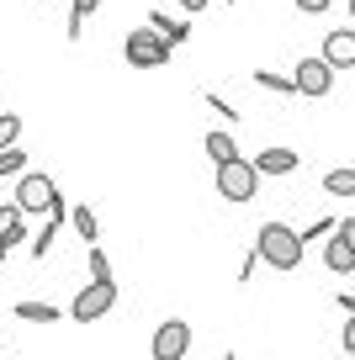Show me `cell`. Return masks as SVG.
<instances>
[{"label":"cell","instance_id":"cell-1","mask_svg":"<svg viewBox=\"0 0 355 360\" xmlns=\"http://www.w3.org/2000/svg\"><path fill=\"white\" fill-rule=\"evenodd\" d=\"M255 249H260V259H266L270 270H297L308 244H302V233H297L292 223H260Z\"/></svg>","mask_w":355,"mask_h":360},{"label":"cell","instance_id":"cell-2","mask_svg":"<svg viewBox=\"0 0 355 360\" xmlns=\"http://www.w3.org/2000/svg\"><path fill=\"white\" fill-rule=\"evenodd\" d=\"M170 53H175V43L165 32H154V27H133L123 37V58L133 69H159V64H170Z\"/></svg>","mask_w":355,"mask_h":360},{"label":"cell","instance_id":"cell-3","mask_svg":"<svg viewBox=\"0 0 355 360\" xmlns=\"http://www.w3.org/2000/svg\"><path fill=\"white\" fill-rule=\"evenodd\" d=\"M255 191H260V169H255V159H233V165H218V196H223V202L244 207V202H255Z\"/></svg>","mask_w":355,"mask_h":360},{"label":"cell","instance_id":"cell-4","mask_svg":"<svg viewBox=\"0 0 355 360\" xmlns=\"http://www.w3.org/2000/svg\"><path fill=\"white\" fill-rule=\"evenodd\" d=\"M54 196H58V186L43 175V169H27V175H16V207H22L27 217H32V212H43V217H48Z\"/></svg>","mask_w":355,"mask_h":360},{"label":"cell","instance_id":"cell-5","mask_svg":"<svg viewBox=\"0 0 355 360\" xmlns=\"http://www.w3.org/2000/svg\"><path fill=\"white\" fill-rule=\"evenodd\" d=\"M297 96H308V101H318V96H329L334 90V64L323 53H308V58H297Z\"/></svg>","mask_w":355,"mask_h":360},{"label":"cell","instance_id":"cell-6","mask_svg":"<svg viewBox=\"0 0 355 360\" xmlns=\"http://www.w3.org/2000/svg\"><path fill=\"white\" fill-rule=\"evenodd\" d=\"M111 302H117V281H90L85 292L75 297L69 318H75V323H96V318H106V313H111Z\"/></svg>","mask_w":355,"mask_h":360},{"label":"cell","instance_id":"cell-7","mask_svg":"<svg viewBox=\"0 0 355 360\" xmlns=\"http://www.w3.org/2000/svg\"><path fill=\"white\" fill-rule=\"evenodd\" d=\"M186 349H191V323L170 318L154 328V360H186Z\"/></svg>","mask_w":355,"mask_h":360},{"label":"cell","instance_id":"cell-8","mask_svg":"<svg viewBox=\"0 0 355 360\" xmlns=\"http://www.w3.org/2000/svg\"><path fill=\"white\" fill-rule=\"evenodd\" d=\"M323 58H329L334 69H355V27L350 32H329L323 37Z\"/></svg>","mask_w":355,"mask_h":360},{"label":"cell","instance_id":"cell-9","mask_svg":"<svg viewBox=\"0 0 355 360\" xmlns=\"http://www.w3.org/2000/svg\"><path fill=\"white\" fill-rule=\"evenodd\" d=\"M297 165H302V159L292 154V148H260V154H255V169H260V175H292Z\"/></svg>","mask_w":355,"mask_h":360},{"label":"cell","instance_id":"cell-10","mask_svg":"<svg viewBox=\"0 0 355 360\" xmlns=\"http://www.w3.org/2000/svg\"><path fill=\"white\" fill-rule=\"evenodd\" d=\"M201 148H207L212 165H233V159H239V143H233V133H223V127H212V133L201 138Z\"/></svg>","mask_w":355,"mask_h":360},{"label":"cell","instance_id":"cell-11","mask_svg":"<svg viewBox=\"0 0 355 360\" xmlns=\"http://www.w3.org/2000/svg\"><path fill=\"white\" fill-rule=\"evenodd\" d=\"M323 265H329V270H340V276H350V270H355V249L344 244V233L323 238Z\"/></svg>","mask_w":355,"mask_h":360},{"label":"cell","instance_id":"cell-12","mask_svg":"<svg viewBox=\"0 0 355 360\" xmlns=\"http://www.w3.org/2000/svg\"><path fill=\"white\" fill-rule=\"evenodd\" d=\"M22 207H0V244H6V249H16V244H22V238H27V223H22Z\"/></svg>","mask_w":355,"mask_h":360},{"label":"cell","instance_id":"cell-13","mask_svg":"<svg viewBox=\"0 0 355 360\" xmlns=\"http://www.w3.org/2000/svg\"><path fill=\"white\" fill-rule=\"evenodd\" d=\"M11 313L22 318V323H58V318H64V313H58L54 302H16Z\"/></svg>","mask_w":355,"mask_h":360},{"label":"cell","instance_id":"cell-14","mask_svg":"<svg viewBox=\"0 0 355 360\" xmlns=\"http://www.w3.org/2000/svg\"><path fill=\"white\" fill-rule=\"evenodd\" d=\"M149 27H154V32H165V37H170L175 48H180V43L191 37V27H186V22H175L170 11H149Z\"/></svg>","mask_w":355,"mask_h":360},{"label":"cell","instance_id":"cell-15","mask_svg":"<svg viewBox=\"0 0 355 360\" xmlns=\"http://www.w3.org/2000/svg\"><path fill=\"white\" fill-rule=\"evenodd\" d=\"M255 85L270 90V96H297V79H292V75H276V69H255Z\"/></svg>","mask_w":355,"mask_h":360},{"label":"cell","instance_id":"cell-16","mask_svg":"<svg viewBox=\"0 0 355 360\" xmlns=\"http://www.w3.org/2000/svg\"><path fill=\"white\" fill-rule=\"evenodd\" d=\"M323 191H329V196H355V169L350 165L329 169V175H323Z\"/></svg>","mask_w":355,"mask_h":360},{"label":"cell","instance_id":"cell-17","mask_svg":"<svg viewBox=\"0 0 355 360\" xmlns=\"http://www.w3.org/2000/svg\"><path fill=\"white\" fill-rule=\"evenodd\" d=\"M69 223H75V233L85 238V244H96L101 223H96V212H90V207H75V212H69Z\"/></svg>","mask_w":355,"mask_h":360},{"label":"cell","instance_id":"cell-18","mask_svg":"<svg viewBox=\"0 0 355 360\" xmlns=\"http://www.w3.org/2000/svg\"><path fill=\"white\" fill-rule=\"evenodd\" d=\"M297 233H302V244H313V238H334V233H340V217H318V223L297 228Z\"/></svg>","mask_w":355,"mask_h":360},{"label":"cell","instance_id":"cell-19","mask_svg":"<svg viewBox=\"0 0 355 360\" xmlns=\"http://www.w3.org/2000/svg\"><path fill=\"white\" fill-rule=\"evenodd\" d=\"M16 138H22V117L0 112V148H16Z\"/></svg>","mask_w":355,"mask_h":360},{"label":"cell","instance_id":"cell-20","mask_svg":"<svg viewBox=\"0 0 355 360\" xmlns=\"http://www.w3.org/2000/svg\"><path fill=\"white\" fill-rule=\"evenodd\" d=\"M27 169H32V165H27L22 148H6V154H0V180H6V175H27Z\"/></svg>","mask_w":355,"mask_h":360},{"label":"cell","instance_id":"cell-21","mask_svg":"<svg viewBox=\"0 0 355 360\" xmlns=\"http://www.w3.org/2000/svg\"><path fill=\"white\" fill-rule=\"evenodd\" d=\"M90 281H111V259L101 255V244H90Z\"/></svg>","mask_w":355,"mask_h":360},{"label":"cell","instance_id":"cell-22","mask_svg":"<svg viewBox=\"0 0 355 360\" xmlns=\"http://www.w3.org/2000/svg\"><path fill=\"white\" fill-rule=\"evenodd\" d=\"M58 223H69V202L64 196H54V207H48V228L58 233Z\"/></svg>","mask_w":355,"mask_h":360},{"label":"cell","instance_id":"cell-23","mask_svg":"<svg viewBox=\"0 0 355 360\" xmlns=\"http://www.w3.org/2000/svg\"><path fill=\"white\" fill-rule=\"evenodd\" d=\"M48 249H54V228L43 223V228H37V238H32V255H37V259H48Z\"/></svg>","mask_w":355,"mask_h":360},{"label":"cell","instance_id":"cell-24","mask_svg":"<svg viewBox=\"0 0 355 360\" xmlns=\"http://www.w3.org/2000/svg\"><path fill=\"white\" fill-rule=\"evenodd\" d=\"M207 106H212V112H218V117H223V122H239V112H233V106H228V101H223V96H207Z\"/></svg>","mask_w":355,"mask_h":360},{"label":"cell","instance_id":"cell-25","mask_svg":"<svg viewBox=\"0 0 355 360\" xmlns=\"http://www.w3.org/2000/svg\"><path fill=\"white\" fill-rule=\"evenodd\" d=\"M329 6H334V0H297V11H302V16H323Z\"/></svg>","mask_w":355,"mask_h":360},{"label":"cell","instance_id":"cell-26","mask_svg":"<svg viewBox=\"0 0 355 360\" xmlns=\"http://www.w3.org/2000/svg\"><path fill=\"white\" fill-rule=\"evenodd\" d=\"M96 6H101V0H69V16H80V22H85V16L96 11Z\"/></svg>","mask_w":355,"mask_h":360},{"label":"cell","instance_id":"cell-27","mask_svg":"<svg viewBox=\"0 0 355 360\" xmlns=\"http://www.w3.org/2000/svg\"><path fill=\"white\" fill-rule=\"evenodd\" d=\"M344 355H355V318H344Z\"/></svg>","mask_w":355,"mask_h":360},{"label":"cell","instance_id":"cell-28","mask_svg":"<svg viewBox=\"0 0 355 360\" xmlns=\"http://www.w3.org/2000/svg\"><path fill=\"white\" fill-rule=\"evenodd\" d=\"M340 233H344V244L355 249V217H344V223H340Z\"/></svg>","mask_w":355,"mask_h":360},{"label":"cell","instance_id":"cell-29","mask_svg":"<svg viewBox=\"0 0 355 360\" xmlns=\"http://www.w3.org/2000/svg\"><path fill=\"white\" fill-rule=\"evenodd\" d=\"M180 11H207V0H175Z\"/></svg>","mask_w":355,"mask_h":360},{"label":"cell","instance_id":"cell-30","mask_svg":"<svg viewBox=\"0 0 355 360\" xmlns=\"http://www.w3.org/2000/svg\"><path fill=\"white\" fill-rule=\"evenodd\" d=\"M334 307H344V318H355V297H340Z\"/></svg>","mask_w":355,"mask_h":360},{"label":"cell","instance_id":"cell-31","mask_svg":"<svg viewBox=\"0 0 355 360\" xmlns=\"http://www.w3.org/2000/svg\"><path fill=\"white\" fill-rule=\"evenodd\" d=\"M223 360H239V355H223Z\"/></svg>","mask_w":355,"mask_h":360},{"label":"cell","instance_id":"cell-32","mask_svg":"<svg viewBox=\"0 0 355 360\" xmlns=\"http://www.w3.org/2000/svg\"><path fill=\"white\" fill-rule=\"evenodd\" d=\"M350 16H355V6H350Z\"/></svg>","mask_w":355,"mask_h":360},{"label":"cell","instance_id":"cell-33","mask_svg":"<svg viewBox=\"0 0 355 360\" xmlns=\"http://www.w3.org/2000/svg\"><path fill=\"white\" fill-rule=\"evenodd\" d=\"M0 154H6V148H0Z\"/></svg>","mask_w":355,"mask_h":360},{"label":"cell","instance_id":"cell-34","mask_svg":"<svg viewBox=\"0 0 355 360\" xmlns=\"http://www.w3.org/2000/svg\"><path fill=\"white\" fill-rule=\"evenodd\" d=\"M228 6H233V0H228Z\"/></svg>","mask_w":355,"mask_h":360},{"label":"cell","instance_id":"cell-35","mask_svg":"<svg viewBox=\"0 0 355 360\" xmlns=\"http://www.w3.org/2000/svg\"><path fill=\"white\" fill-rule=\"evenodd\" d=\"M350 6H355V0H350Z\"/></svg>","mask_w":355,"mask_h":360}]
</instances>
